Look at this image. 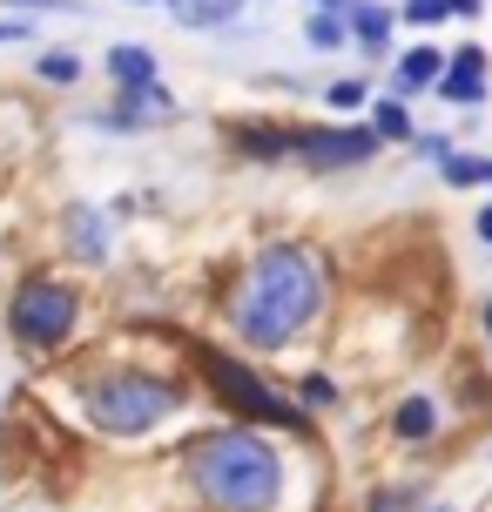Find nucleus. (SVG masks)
<instances>
[{
    "mask_svg": "<svg viewBox=\"0 0 492 512\" xmlns=\"http://www.w3.org/2000/svg\"><path fill=\"white\" fill-rule=\"evenodd\" d=\"M371 512H418V492H378Z\"/></svg>",
    "mask_w": 492,
    "mask_h": 512,
    "instance_id": "obj_21",
    "label": "nucleus"
},
{
    "mask_svg": "<svg viewBox=\"0 0 492 512\" xmlns=\"http://www.w3.org/2000/svg\"><path fill=\"white\" fill-rule=\"evenodd\" d=\"M371 122H378V135H391V142H405V135H412V115H405L398 102H378V108H371Z\"/></svg>",
    "mask_w": 492,
    "mask_h": 512,
    "instance_id": "obj_15",
    "label": "nucleus"
},
{
    "mask_svg": "<svg viewBox=\"0 0 492 512\" xmlns=\"http://www.w3.org/2000/svg\"><path fill=\"white\" fill-rule=\"evenodd\" d=\"M236 0H176V21H189V27H216L223 14H230Z\"/></svg>",
    "mask_w": 492,
    "mask_h": 512,
    "instance_id": "obj_14",
    "label": "nucleus"
},
{
    "mask_svg": "<svg viewBox=\"0 0 492 512\" xmlns=\"http://www.w3.org/2000/svg\"><path fill=\"white\" fill-rule=\"evenodd\" d=\"M41 81H61V88H68V81H81V61L68 48H54V54H41Z\"/></svg>",
    "mask_w": 492,
    "mask_h": 512,
    "instance_id": "obj_16",
    "label": "nucleus"
},
{
    "mask_svg": "<svg viewBox=\"0 0 492 512\" xmlns=\"http://www.w3.org/2000/svg\"><path fill=\"white\" fill-rule=\"evenodd\" d=\"M75 290L54 277H27L21 290H14V304H7V331L21 337V344H34V351H48V344H61V337L75 331Z\"/></svg>",
    "mask_w": 492,
    "mask_h": 512,
    "instance_id": "obj_4",
    "label": "nucleus"
},
{
    "mask_svg": "<svg viewBox=\"0 0 492 512\" xmlns=\"http://www.w3.org/2000/svg\"><path fill=\"white\" fill-rule=\"evenodd\" d=\"M324 95H331V108H358L364 102V81H331Z\"/></svg>",
    "mask_w": 492,
    "mask_h": 512,
    "instance_id": "obj_19",
    "label": "nucleus"
},
{
    "mask_svg": "<svg viewBox=\"0 0 492 512\" xmlns=\"http://www.w3.org/2000/svg\"><path fill=\"white\" fill-rule=\"evenodd\" d=\"M304 405H337V384L331 378H304Z\"/></svg>",
    "mask_w": 492,
    "mask_h": 512,
    "instance_id": "obj_20",
    "label": "nucleus"
},
{
    "mask_svg": "<svg viewBox=\"0 0 492 512\" xmlns=\"http://www.w3.org/2000/svg\"><path fill=\"white\" fill-rule=\"evenodd\" d=\"M324 7H331V14H344V0H324Z\"/></svg>",
    "mask_w": 492,
    "mask_h": 512,
    "instance_id": "obj_25",
    "label": "nucleus"
},
{
    "mask_svg": "<svg viewBox=\"0 0 492 512\" xmlns=\"http://www.w3.org/2000/svg\"><path fill=\"white\" fill-rule=\"evenodd\" d=\"M290 155H304L311 169H331V162H364L371 155V135L364 128H331V135H284Z\"/></svg>",
    "mask_w": 492,
    "mask_h": 512,
    "instance_id": "obj_6",
    "label": "nucleus"
},
{
    "mask_svg": "<svg viewBox=\"0 0 492 512\" xmlns=\"http://www.w3.org/2000/svg\"><path fill=\"white\" fill-rule=\"evenodd\" d=\"M68 250L81 256V263H102L108 256V230L95 209H68Z\"/></svg>",
    "mask_w": 492,
    "mask_h": 512,
    "instance_id": "obj_7",
    "label": "nucleus"
},
{
    "mask_svg": "<svg viewBox=\"0 0 492 512\" xmlns=\"http://www.w3.org/2000/svg\"><path fill=\"white\" fill-rule=\"evenodd\" d=\"M344 27L358 34L364 48H385V34H391V14H385V7H351V21H344Z\"/></svg>",
    "mask_w": 492,
    "mask_h": 512,
    "instance_id": "obj_12",
    "label": "nucleus"
},
{
    "mask_svg": "<svg viewBox=\"0 0 492 512\" xmlns=\"http://www.w3.org/2000/svg\"><path fill=\"white\" fill-rule=\"evenodd\" d=\"M108 68H115L122 88H156V54L149 48H129V41H122V48L108 54Z\"/></svg>",
    "mask_w": 492,
    "mask_h": 512,
    "instance_id": "obj_8",
    "label": "nucleus"
},
{
    "mask_svg": "<svg viewBox=\"0 0 492 512\" xmlns=\"http://www.w3.org/2000/svg\"><path fill=\"white\" fill-rule=\"evenodd\" d=\"M439 95L459 102V108H472V102H486V75H479V68H452V75L439 81Z\"/></svg>",
    "mask_w": 492,
    "mask_h": 512,
    "instance_id": "obj_11",
    "label": "nucleus"
},
{
    "mask_svg": "<svg viewBox=\"0 0 492 512\" xmlns=\"http://www.w3.org/2000/svg\"><path fill=\"white\" fill-rule=\"evenodd\" d=\"M445 182H492V155H452L445 149Z\"/></svg>",
    "mask_w": 492,
    "mask_h": 512,
    "instance_id": "obj_13",
    "label": "nucleus"
},
{
    "mask_svg": "<svg viewBox=\"0 0 492 512\" xmlns=\"http://www.w3.org/2000/svg\"><path fill=\"white\" fill-rule=\"evenodd\" d=\"M196 358H203L209 384L223 391V405L250 411V418H263V425H304V418H297V405H290V398H277V391H270V384H263L257 371H243V364L216 358V351H196Z\"/></svg>",
    "mask_w": 492,
    "mask_h": 512,
    "instance_id": "obj_5",
    "label": "nucleus"
},
{
    "mask_svg": "<svg viewBox=\"0 0 492 512\" xmlns=\"http://www.w3.org/2000/svg\"><path fill=\"white\" fill-rule=\"evenodd\" d=\"M405 21L412 27H439V21H452V14H445V0H405Z\"/></svg>",
    "mask_w": 492,
    "mask_h": 512,
    "instance_id": "obj_18",
    "label": "nucleus"
},
{
    "mask_svg": "<svg viewBox=\"0 0 492 512\" xmlns=\"http://www.w3.org/2000/svg\"><path fill=\"white\" fill-rule=\"evenodd\" d=\"M176 405H182V391L169 378H149V371H108V378L88 384V418L115 438H135L149 425H162Z\"/></svg>",
    "mask_w": 492,
    "mask_h": 512,
    "instance_id": "obj_3",
    "label": "nucleus"
},
{
    "mask_svg": "<svg viewBox=\"0 0 492 512\" xmlns=\"http://www.w3.org/2000/svg\"><path fill=\"white\" fill-rule=\"evenodd\" d=\"M432 425H439V405H432V398H405L398 418H391V432H398V438H432Z\"/></svg>",
    "mask_w": 492,
    "mask_h": 512,
    "instance_id": "obj_9",
    "label": "nucleus"
},
{
    "mask_svg": "<svg viewBox=\"0 0 492 512\" xmlns=\"http://www.w3.org/2000/svg\"><path fill=\"white\" fill-rule=\"evenodd\" d=\"M324 304V270L311 250L297 243H270L257 256V270L236 297V331L250 344H290V331H304Z\"/></svg>",
    "mask_w": 492,
    "mask_h": 512,
    "instance_id": "obj_1",
    "label": "nucleus"
},
{
    "mask_svg": "<svg viewBox=\"0 0 492 512\" xmlns=\"http://www.w3.org/2000/svg\"><path fill=\"white\" fill-rule=\"evenodd\" d=\"M486 331H492V304H486Z\"/></svg>",
    "mask_w": 492,
    "mask_h": 512,
    "instance_id": "obj_26",
    "label": "nucleus"
},
{
    "mask_svg": "<svg viewBox=\"0 0 492 512\" xmlns=\"http://www.w3.org/2000/svg\"><path fill=\"white\" fill-rule=\"evenodd\" d=\"M439 68H445L439 48H412L405 61H398V81H405V88H432V81H439Z\"/></svg>",
    "mask_w": 492,
    "mask_h": 512,
    "instance_id": "obj_10",
    "label": "nucleus"
},
{
    "mask_svg": "<svg viewBox=\"0 0 492 512\" xmlns=\"http://www.w3.org/2000/svg\"><path fill=\"white\" fill-rule=\"evenodd\" d=\"M27 34V21H0V41H21Z\"/></svg>",
    "mask_w": 492,
    "mask_h": 512,
    "instance_id": "obj_22",
    "label": "nucleus"
},
{
    "mask_svg": "<svg viewBox=\"0 0 492 512\" xmlns=\"http://www.w3.org/2000/svg\"><path fill=\"white\" fill-rule=\"evenodd\" d=\"M479 236H486V243H492V209H479Z\"/></svg>",
    "mask_w": 492,
    "mask_h": 512,
    "instance_id": "obj_24",
    "label": "nucleus"
},
{
    "mask_svg": "<svg viewBox=\"0 0 492 512\" xmlns=\"http://www.w3.org/2000/svg\"><path fill=\"white\" fill-rule=\"evenodd\" d=\"M432 512H452V506H432Z\"/></svg>",
    "mask_w": 492,
    "mask_h": 512,
    "instance_id": "obj_27",
    "label": "nucleus"
},
{
    "mask_svg": "<svg viewBox=\"0 0 492 512\" xmlns=\"http://www.w3.org/2000/svg\"><path fill=\"white\" fill-rule=\"evenodd\" d=\"M445 14H479V0H445Z\"/></svg>",
    "mask_w": 492,
    "mask_h": 512,
    "instance_id": "obj_23",
    "label": "nucleus"
},
{
    "mask_svg": "<svg viewBox=\"0 0 492 512\" xmlns=\"http://www.w3.org/2000/svg\"><path fill=\"white\" fill-rule=\"evenodd\" d=\"M311 41L317 48H344V14H311Z\"/></svg>",
    "mask_w": 492,
    "mask_h": 512,
    "instance_id": "obj_17",
    "label": "nucleus"
},
{
    "mask_svg": "<svg viewBox=\"0 0 492 512\" xmlns=\"http://www.w3.org/2000/svg\"><path fill=\"white\" fill-rule=\"evenodd\" d=\"M189 479L216 512H263L284 486V465L257 432H216V438H196Z\"/></svg>",
    "mask_w": 492,
    "mask_h": 512,
    "instance_id": "obj_2",
    "label": "nucleus"
}]
</instances>
